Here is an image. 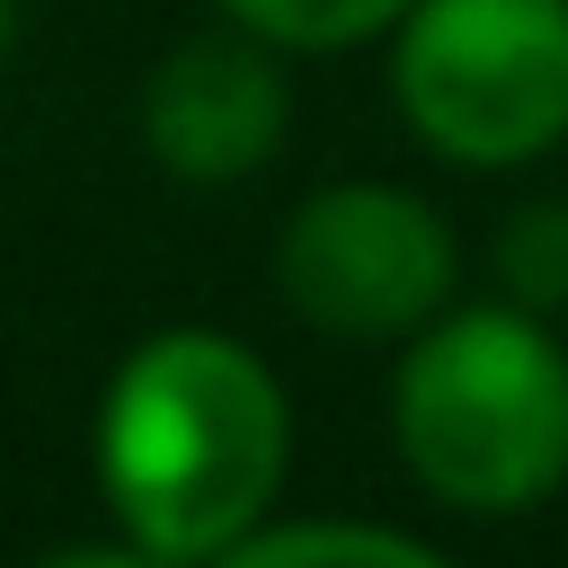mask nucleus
Masks as SVG:
<instances>
[{"label": "nucleus", "mask_w": 568, "mask_h": 568, "mask_svg": "<svg viewBox=\"0 0 568 568\" xmlns=\"http://www.w3.org/2000/svg\"><path fill=\"white\" fill-rule=\"evenodd\" d=\"M293 470L275 364L222 328H151L98 399V497L124 541L204 568L248 541Z\"/></svg>", "instance_id": "obj_1"}, {"label": "nucleus", "mask_w": 568, "mask_h": 568, "mask_svg": "<svg viewBox=\"0 0 568 568\" xmlns=\"http://www.w3.org/2000/svg\"><path fill=\"white\" fill-rule=\"evenodd\" d=\"M390 444L453 515H532L568 479V346L515 302H444L399 337Z\"/></svg>", "instance_id": "obj_2"}, {"label": "nucleus", "mask_w": 568, "mask_h": 568, "mask_svg": "<svg viewBox=\"0 0 568 568\" xmlns=\"http://www.w3.org/2000/svg\"><path fill=\"white\" fill-rule=\"evenodd\" d=\"M390 98L453 169H524L568 142V0H408Z\"/></svg>", "instance_id": "obj_3"}, {"label": "nucleus", "mask_w": 568, "mask_h": 568, "mask_svg": "<svg viewBox=\"0 0 568 568\" xmlns=\"http://www.w3.org/2000/svg\"><path fill=\"white\" fill-rule=\"evenodd\" d=\"M462 284V240L453 222L390 178H337L293 204L275 240V293L302 328L320 337H408L426 328Z\"/></svg>", "instance_id": "obj_4"}, {"label": "nucleus", "mask_w": 568, "mask_h": 568, "mask_svg": "<svg viewBox=\"0 0 568 568\" xmlns=\"http://www.w3.org/2000/svg\"><path fill=\"white\" fill-rule=\"evenodd\" d=\"M284 124H293L284 53L266 36H248V27L186 36L142 80V142L186 186H231V178L266 169L275 142H284Z\"/></svg>", "instance_id": "obj_5"}, {"label": "nucleus", "mask_w": 568, "mask_h": 568, "mask_svg": "<svg viewBox=\"0 0 568 568\" xmlns=\"http://www.w3.org/2000/svg\"><path fill=\"white\" fill-rule=\"evenodd\" d=\"M204 568H453V559L426 550L417 532H390V524L311 515V524H257L248 541H231V550L204 559Z\"/></svg>", "instance_id": "obj_6"}, {"label": "nucleus", "mask_w": 568, "mask_h": 568, "mask_svg": "<svg viewBox=\"0 0 568 568\" xmlns=\"http://www.w3.org/2000/svg\"><path fill=\"white\" fill-rule=\"evenodd\" d=\"M488 275H497V302H515L532 320H559L568 311V195L515 204L488 240Z\"/></svg>", "instance_id": "obj_7"}, {"label": "nucleus", "mask_w": 568, "mask_h": 568, "mask_svg": "<svg viewBox=\"0 0 568 568\" xmlns=\"http://www.w3.org/2000/svg\"><path fill=\"white\" fill-rule=\"evenodd\" d=\"M408 0H222L231 27L266 36L275 53H337V44H364V36H390Z\"/></svg>", "instance_id": "obj_8"}, {"label": "nucleus", "mask_w": 568, "mask_h": 568, "mask_svg": "<svg viewBox=\"0 0 568 568\" xmlns=\"http://www.w3.org/2000/svg\"><path fill=\"white\" fill-rule=\"evenodd\" d=\"M36 568H169V559H151L142 541H71V550H44Z\"/></svg>", "instance_id": "obj_9"}, {"label": "nucleus", "mask_w": 568, "mask_h": 568, "mask_svg": "<svg viewBox=\"0 0 568 568\" xmlns=\"http://www.w3.org/2000/svg\"><path fill=\"white\" fill-rule=\"evenodd\" d=\"M0 53H9V0H0Z\"/></svg>", "instance_id": "obj_10"}]
</instances>
